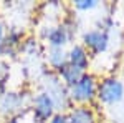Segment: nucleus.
Listing matches in <instances>:
<instances>
[{
    "label": "nucleus",
    "mask_w": 124,
    "mask_h": 123,
    "mask_svg": "<svg viewBox=\"0 0 124 123\" xmlns=\"http://www.w3.org/2000/svg\"><path fill=\"white\" fill-rule=\"evenodd\" d=\"M96 98L103 105L114 106L124 100V82L116 76H108L98 83Z\"/></svg>",
    "instance_id": "obj_1"
},
{
    "label": "nucleus",
    "mask_w": 124,
    "mask_h": 123,
    "mask_svg": "<svg viewBox=\"0 0 124 123\" xmlns=\"http://www.w3.org/2000/svg\"><path fill=\"white\" fill-rule=\"evenodd\" d=\"M98 80L93 73H83L81 78L76 82V85H73L70 88V100L78 102V103L85 105V103H91L96 98L98 93Z\"/></svg>",
    "instance_id": "obj_2"
},
{
    "label": "nucleus",
    "mask_w": 124,
    "mask_h": 123,
    "mask_svg": "<svg viewBox=\"0 0 124 123\" xmlns=\"http://www.w3.org/2000/svg\"><path fill=\"white\" fill-rule=\"evenodd\" d=\"M83 43L93 53H103L108 50V45H109L108 32L106 30H88L83 35Z\"/></svg>",
    "instance_id": "obj_3"
},
{
    "label": "nucleus",
    "mask_w": 124,
    "mask_h": 123,
    "mask_svg": "<svg viewBox=\"0 0 124 123\" xmlns=\"http://www.w3.org/2000/svg\"><path fill=\"white\" fill-rule=\"evenodd\" d=\"M35 116L38 122H45V120H50L53 115H55V105H53V100L48 96L45 92L40 93L37 98H35Z\"/></svg>",
    "instance_id": "obj_4"
},
{
    "label": "nucleus",
    "mask_w": 124,
    "mask_h": 123,
    "mask_svg": "<svg viewBox=\"0 0 124 123\" xmlns=\"http://www.w3.org/2000/svg\"><path fill=\"white\" fill-rule=\"evenodd\" d=\"M68 63L76 66L78 70H81L86 73V70L89 68V53L83 45H75L68 52Z\"/></svg>",
    "instance_id": "obj_5"
},
{
    "label": "nucleus",
    "mask_w": 124,
    "mask_h": 123,
    "mask_svg": "<svg viewBox=\"0 0 124 123\" xmlns=\"http://www.w3.org/2000/svg\"><path fill=\"white\" fill-rule=\"evenodd\" d=\"M66 123H96V113L86 105H78L66 115Z\"/></svg>",
    "instance_id": "obj_6"
},
{
    "label": "nucleus",
    "mask_w": 124,
    "mask_h": 123,
    "mask_svg": "<svg viewBox=\"0 0 124 123\" xmlns=\"http://www.w3.org/2000/svg\"><path fill=\"white\" fill-rule=\"evenodd\" d=\"M58 75H60V78L65 82V85L71 88L73 85H76V82L81 78L83 72L78 70L76 66H73L71 63H66V65H63L60 70H58Z\"/></svg>",
    "instance_id": "obj_7"
},
{
    "label": "nucleus",
    "mask_w": 124,
    "mask_h": 123,
    "mask_svg": "<svg viewBox=\"0 0 124 123\" xmlns=\"http://www.w3.org/2000/svg\"><path fill=\"white\" fill-rule=\"evenodd\" d=\"M68 30L65 27H55V28L50 30L48 33V42L51 47H56V48H63L68 43Z\"/></svg>",
    "instance_id": "obj_8"
},
{
    "label": "nucleus",
    "mask_w": 124,
    "mask_h": 123,
    "mask_svg": "<svg viewBox=\"0 0 124 123\" xmlns=\"http://www.w3.org/2000/svg\"><path fill=\"white\" fill-rule=\"evenodd\" d=\"M48 62L53 68L60 70L63 65L68 63V53L63 50V48H56V47H51L50 52H48Z\"/></svg>",
    "instance_id": "obj_9"
},
{
    "label": "nucleus",
    "mask_w": 124,
    "mask_h": 123,
    "mask_svg": "<svg viewBox=\"0 0 124 123\" xmlns=\"http://www.w3.org/2000/svg\"><path fill=\"white\" fill-rule=\"evenodd\" d=\"M99 5L98 0H76L75 2V9L81 10V12H88V10H93Z\"/></svg>",
    "instance_id": "obj_10"
},
{
    "label": "nucleus",
    "mask_w": 124,
    "mask_h": 123,
    "mask_svg": "<svg viewBox=\"0 0 124 123\" xmlns=\"http://www.w3.org/2000/svg\"><path fill=\"white\" fill-rule=\"evenodd\" d=\"M48 123H66V115H65V113L53 115V116L50 118V122H48Z\"/></svg>",
    "instance_id": "obj_11"
},
{
    "label": "nucleus",
    "mask_w": 124,
    "mask_h": 123,
    "mask_svg": "<svg viewBox=\"0 0 124 123\" xmlns=\"http://www.w3.org/2000/svg\"><path fill=\"white\" fill-rule=\"evenodd\" d=\"M3 37V25H2V22H0V40Z\"/></svg>",
    "instance_id": "obj_12"
},
{
    "label": "nucleus",
    "mask_w": 124,
    "mask_h": 123,
    "mask_svg": "<svg viewBox=\"0 0 124 123\" xmlns=\"http://www.w3.org/2000/svg\"><path fill=\"white\" fill-rule=\"evenodd\" d=\"M7 123H18V120H8Z\"/></svg>",
    "instance_id": "obj_13"
}]
</instances>
